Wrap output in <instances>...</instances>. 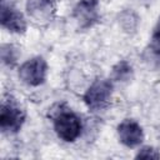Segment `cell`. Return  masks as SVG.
<instances>
[{
	"instance_id": "5b68a950",
	"label": "cell",
	"mask_w": 160,
	"mask_h": 160,
	"mask_svg": "<svg viewBox=\"0 0 160 160\" xmlns=\"http://www.w3.org/2000/svg\"><path fill=\"white\" fill-rule=\"evenodd\" d=\"M72 16L81 29L91 28L99 19V1L79 0L74 8Z\"/></svg>"
},
{
	"instance_id": "8992f818",
	"label": "cell",
	"mask_w": 160,
	"mask_h": 160,
	"mask_svg": "<svg viewBox=\"0 0 160 160\" xmlns=\"http://www.w3.org/2000/svg\"><path fill=\"white\" fill-rule=\"evenodd\" d=\"M118 136L121 144L128 148H136L144 140V131L139 122L125 119L118 125Z\"/></svg>"
},
{
	"instance_id": "9c48e42d",
	"label": "cell",
	"mask_w": 160,
	"mask_h": 160,
	"mask_svg": "<svg viewBox=\"0 0 160 160\" xmlns=\"http://www.w3.org/2000/svg\"><path fill=\"white\" fill-rule=\"evenodd\" d=\"M130 75H131V66L128 61H119L112 68V78L116 81L128 80Z\"/></svg>"
},
{
	"instance_id": "6da1fadb",
	"label": "cell",
	"mask_w": 160,
	"mask_h": 160,
	"mask_svg": "<svg viewBox=\"0 0 160 160\" xmlns=\"http://www.w3.org/2000/svg\"><path fill=\"white\" fill-rule=\"evenodd\" d=\"M54 130L59 139L66 142H74L81 134V120L69 109L60 110L52 119Z\"/></svg>"
},
{
	"instance_id": "277c9868",
	"label": "cell",
	"mask_w": 160,
	"mask_h": 160,
	"mask_svg": "<svg viewBox=\"0 0 160 160\" xmlns=\"http://www.w3.org/2000/svg\"><path fill=\"white\" fill-rule=\"evenodd\" d=\"M25 121V114L12 101H4L0 111V126L4 132H18Z\"/></svg>"
},
{
	"instance_id": "7a4b0ae2",
	"label": "cell",
	"mask_w": 160,
	"mask_h": 160,
	"mask_svg": "<svg viewBox=\"0 0 160 160\" xmlns=\"http://www.w3.org/2000/svg\"><path fill=\"white\" fill-rule=\"evenodd\" d=\"M111 95H112V82L108 79H98L85 91L82 100L90 110L99 111L109 105L111 100Z\"/></svg>"
},
{
	"instance_id": "30bf717a",
	"label": "cell",
	"mask_w": 160,
	"mask_h": 160,
	"mask_svg": "<svg viewBox=\"0 0 160 160\" xmlns=\"http://www.w3.org/2000/svg\"><path fill=\"white\" fill-rule=\"evenodd\" d=\"M150 49L154 54L160 56V18L158 19V22L154 26V30H152V34H151Z\"/></svg>"
},
{
	"instance_id": "ba28073f",
	"label": "cell",
	"mask_w": 160,
	"mask_h": 160,
	"mask_svg": "<svg viewBox=\"0 0 160 160\" xmlns=\"http://www.w3.org/2000/svg\"><path fill=\"white\" fill-rule=\"evenodd\" d=\"M1 25L12 32H24L26 30V21L24 15L14 8L2 4L1 8Z\"/></svg>"
},
{
	"instance_id": "8fae6325",
	"label": "cell",
	"mask_w": 160,
	"mask_h": 160,
	"mask_svg": "<svg viewBox=\"0 0 160 160\" xmlns=\"http://www.w3.org/2000/svg\"><path fill=\"white\" fill-rule=\"evenodd\" d=\"M136 158H141V159H159L160 158V152L158 150H155L154 148L145 146V148L139 150V152L136 154Z\"/></svg>"
},
{
	"instance_id": "3957f363",
	"label": "cell",
	"mask_w": 160,
	"mask_h": 160,
	"mask_svg": "<svg viewBox=\"0 0 160 160\" xmlns=\"http://www.w3.org/2000/svg\"><path fill=\"white\" fill-rule=\"evenodd\" d=\"M48 74V64L41 56L26 60L19 69V78L29 86L41 85Z\"/></svg>"
},
{
	"instance_id": "52a82bcc",
	"label": "cell",
	"mask_w": 160,
	"mask_h": 160,
	"mask_svg": "<svg viewBox=\"0 0 160 160\" xmlns=\"http://www.w3.org/2000/svg\"><path fill=\"white\" fill-rule=\"evenodd\" d=\"M26 10L28 14L38 22L50 21L55 11L54 0H28Z\"/></svg>"
}]
</instances>
